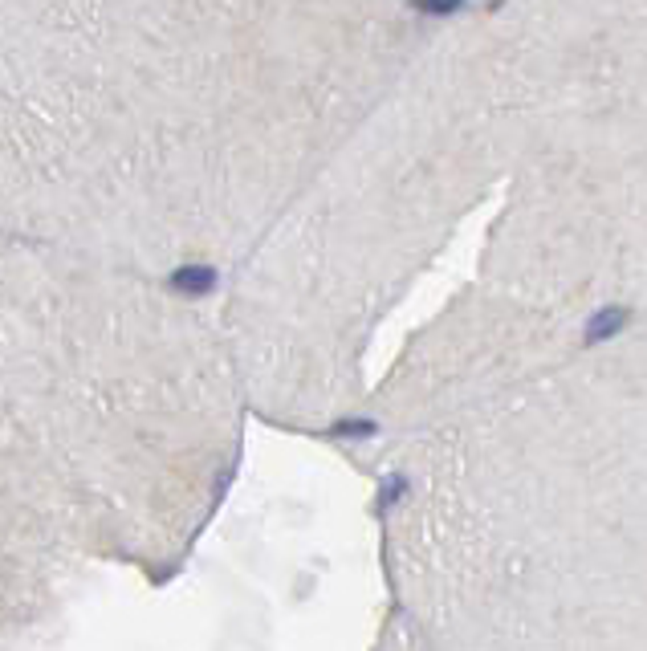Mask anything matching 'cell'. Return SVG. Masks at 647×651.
<instances>
[{"label":"cell","mask_w":647,"mask_h":651,"mask_svg":"<svg viewBox=\"0 0 647 651\" xmlns=\"http://www.w3.org/2000/svg\"><path fill=\"white\" fill-rule=\"evenodd\" d=\"M175 289H184V293H208L216 285V273L212 269H180L171 277Z\"/></svg>","instance_id":"6da1fadb"},{"label":"cell","mask_w":647,"mask_h":651,"mask_svg":"<svg viewBox=\"0 0 647 651\" xmlns=\"http://www.w3.org/2000/svg\"><path fill=\"white\" fill-rule=\"evenodd\" d=\"M619 326H623V310H603V314L591 322V334H586V342H599V338L615 334Z\"/></svg>","instance_id":"7a4b0ae2"},{"label":"cell","mask_w":647,"mask_h":651,"mask_svg":"<svg viewBox=\"0 0 647 651\" xmlns=\"http://www.w3.org/2000/svg\"><path fill=\"white\" fill-rule=\"evenodd\" d=\"M460 5V0H416V9H424V13H452Z\"/></svg>","instance_id":"3957f363"}]
</instances>
